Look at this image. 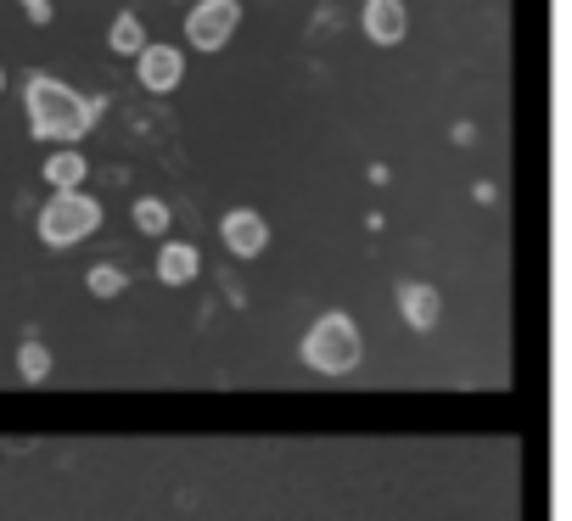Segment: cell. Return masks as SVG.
<instances>
[{"mask_svg":"<svg viewBox=\"0 0 572 521\" xmlns=\"http://www.w3.org/2000/svg\"><path fill=\"white\" fill-rule=\"evenodd\" d=\"M135 230H146V236H163V230H169V202L141 197V202H135Z\"/></svg>","mask_w":572,"mask_h":521,"instance_id":"5bb4252c","label":"cell"},{"mask_svg":"<svg viewBox=\"0 0 572 521\" xmlns=\"http://www.w3.org/2000/svg\"><path fill=\"white\" fill-rule=\"evenodd\" d=\"M45 185L51 191H85V174H90V163H85V152L79 146H57V152L45 157Z\"/></svg>","mask_w":572,"mask_h":521,"instance_id":"9c48e42d","label":"cell"},{"mask_svg":"<svg viewBox=\"0 0 572 521\" xmlns=\"http://www.w3.org/2000/svg\"><path fill=\"white\" fill-rule=\"evenodd\" d=\"M0 90H6V68H0Z\"/></svg>","mask_w":572,"mask_h":521,"instance_id":"2e32d148","label":"cell"},{"mask_svg":"<svg viewBox=\"0 0 572 521\" xmlns=\"http://www.w3.org/2000/svg\"><path fill=\"white\" fill-rule=\"evenodd\" d=\"M107 45H113V57H141L152 40H146V23L135 12H118L113 29H107Z\"/></svg>","mask_w":572,"mask_h":521,"instance_id":"8fae6325","label":"cell"},{"mask_svg":"<svg viewBox=\"0 0 572 521\" xmlns=\"http://www.w3.org/2000/svg\"><path fill=\"white\" fill-rule=\"evenodd\" d=\"M197 269H202V258H197V247H191V241H169V247L158 253V281L163 286L197 281Z\"/></svg>","mask_w":572,"mask_h":521,"instance_id":"30bf717a","label":"cell"},{"mask_svg":"<svg viewBox=\"0 0 572 521\" xmlns=\"http://www.w3.org/2000/svg\"><path fill=\"white\" fill-rule=\"evenodd\" d=\"M359 29H365L371 45H399L410 34V12H404V0H365Z\"/></svg>","mask_w":572,"mask_h":521,"instance_id":"52a82bcc","label":"cell"},{"mask_svg":"<svg viewBox=\"0 0 572 521\" xmlns=\"http://www.w3.org/2000/svg\"><path fill=\"white\" fill-rule=\"evenodd\" d=\"M101 96H79L73 85H62L57 73H29L23 79V113H29V135L51 146H79L96 129Z\"/></svg>","mask_w":572,"mask_h":521,"instance_id":"6da1fadb","label":"cell"},{"mask_svg":"<svg viewBox=\"0 0 572 521\" xmlns=\"http://www.w3.org/2000/svg\"><path fill=\"white\" fill-rule=\"evenodd\" d=\"M135 79L152 96H174V90L186 85V51L180 45H146L141 57H135Z\"/></svg>","mask_w":572,"mask_h":521,"instance_id":"5b68a950","label":"cell"},{"mask_svg":"<svg viewBox=\"0 0 572 521\" xmlns=\"http://www.w3.org/2000/svg\"><path fill=\"white\" fill-rule=\"evenodd\" d=\"M17 6H23V17H29L34 29H45V23L57 17V6H51V0H17Z\"/></svg>","mask_w":572,"mask_h":521,"instance_id":"9a60e30c","label":"cell"},{"mask_svg":"<svg viewBox=\"0 0 572 521\" xmlns=\"http://www.w3.org/2000/svg\"><path fill=\"white\" fill-rule=\"evenodd\" d=\"M17 376H23V381H45V376H51V353H45V342H23V348H17Z\"/></svg>","mask_w":572,"mask_h":521,"instance_id":"4fadbf2b","label":"cell"},{"mask_svg":"<svg viewBox=\"0 0 572 521\" xmlns=\"http://www.w3.org/2000/svg\"><path fill=\"white\" fill-rule=\"evenodd\" d=\"M303 359H309V370H320V376H348V370L365 359V337H359V325L348 320V314H320L315 325H309V337H303Z\"/></svg>","mask_w":572,"mask_h":521,"instance_id":"7a4b0ae2","label":"cell"},{"mask_svg":"<svg viewBox=\"0 0 572 521\" xmlns=\"http://www.w3.org/2000/svg\"><path fill=\"white\" fill-rule=\"evenodd\" d=\"M85 286H90V297H118V292L129 286V275H124L118 264H90Z\"/></svg>","mask_w":572,"mask_h":521,"instance_id":"7c38bea8","label":"cell"},{"mask_svg":"<svg viewBox=\"0 0 572 521\" xmlns=\"http://www.w3.org/2000/svg\"><path fill=\"white\" fill-rule=\"evenodd\" d=\"M236 23H242V0H197L186 12L191 51H225L236 40Z\"/></svg>","mask_w":572,"mask_h":521,"instance_id":"277c9868","label":"cell"},{"mask_svg":"<svg viewBox=\"0 0 572 521\" xmlns=\"http://www.w3.org/2000/svg\"><path fill=\"white\" fill-rule=\"evenodd\" d=\"M219 236H225V247L236 258H258L264 247H270V225H264L258 208H230L225 219H219Z\"/></svg>","mask_w":572,"mask_h":521,"instance_id":"8992f818","label":"cell"},{"mask_svg":"<svg viewBox=\"0 0 572 521\" xmlns=\"http://www.w3.org/2000/svg\"><path fill=\"white\" fill-rule=\"evenodd\" d=\"M399 309H404V320H410L415 331H432L438 314H444V297H438V286H427V281H404L399 286Z\"/></svg>","mask_w":572,"mask_h":521,"instance_id":"ba28073f","label":"cell"},{"mask_svg":"<svg viewBox=\"0 0 572 521\" xmlns=\"http://www.w3.org/2000/svg\"><path fill=\"white\" fill-rule=\"evenodd\" d=\"M40 241L45 247H73L101 230V202L90 191H51V202L40 208Z\"/></svg>","mask_w":572,"mask_h":521,"instance_id":"3957f363","label":"cell"}]
</instances>
